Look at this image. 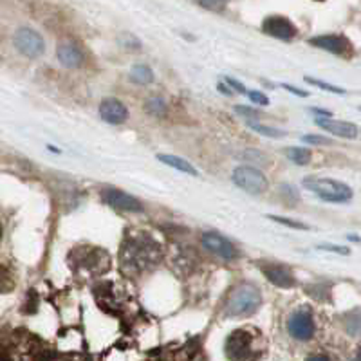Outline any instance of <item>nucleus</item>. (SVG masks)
Masks as SVG:
<instances>
[{"label": "nucleus", "mask_w": 361, "mask_h": 361, "mask_svg": "<svg viewBox=\"0 0 361 361\" xmlns=\"http://www.w3.org/2000/svg\"><path fill=\"white\" fill-rule=\"evenodd\" d=\"M345 329L350 336H357L361 334V311L356 309V311H350L349 314L345 316Z\"/></svg>", "instance_id": "a211bd4d"}, {"label": "nucleus", "mask_w": 361, "mask_h": 361, "mask_svg": "<svg viewBox=\"0 0 361 361\" xmlns=\"http://www.w3.org/2000/svg\"><path fill=\"white\" fill-rule=\"evenodd\" d=\"M247 125H250V128H253L255 132H259V134H262V135H267V137H283V135H286V132L266 127V125H260V123H247Z\"/></svg>", "instance_id": "412c9836"}, {"label": "nucleus", "mask_w": 361, "mask_h": 361, "mask_svg": "<svg viewBox=\"0 0 361 361\" xmlns=\"http://www.w3.org/2000/svg\"><path fill=\"white\" fill-rule=\"evenodd\" d=\"M304 186L314 195L327 202H347L353 199V190L341 180L324 179V177H305Z\"/></svg>", "instance_id": "f03ea898"}, {"label": "nucleus", "mask_w": 361, "mask_h": 361, "mask_svg": "<svg viewBox=\"0 0 361 361\" xmlns=\"http://www.w3.org/2000/svg\"><path fill=\"white\" fill-rule=\"evenodd\" d=\"M15 47L27 58H38L45 51L44 38L29 27H22L15 33Z\"/></svg>", "instance_id": "39448f33"}, {"label": "nucleus", "mask_w": 361, "mask_h": 361, "mask_svg": "<svg viewBox=\"0 0 361 361\" xmlns=\"http://www.w3.org/2000/svg\"><path fill=\"white\" fill-rule=\"evenodd\" d=\"M309 44L320 49L329 51V53L338 54V56L350 58L353 56V44L345 37L340 35H324V37H314L309 40Z\"/></svg>", "instance_id": "423d86ee"}, {"label": "nucleus", "mask_w": 361, "mask_h": 361, "mask_svg": "<svg viewBox=\"0 0 361 361\" xmlns=\"http://www.w3.org/2000/svg\"><path fill=\"white\" fill-rule=\"evenodd\" d=\"M201 240H202V246H204L206 250L215 253L217 257H221V259L233 260L235 257H237V250H235L233 244H231L228 238L222 237V235L214 233V231H208V233H202Z\"/></svg>", "instance_id": "9d476101"}, {"label": "nucleus", "mask_w": 361, "mask_h": 361, "mask_svg": "<svg viewBox=\"0 0 361 361\" xmlns=\"http://www.w3.org/2000/svg\"><path fill=\"white\" fill-rule=\"evenodd\" d=\"M309 360H329V356H324V354L322 356H309Z\"/></svg>", "instance_id": "2f4dec72"}, {"label": "nucleus", "mask_w": 361, "mask_h": 361, "mask_svg": "<svg viewBox=\"0 0 361 361\" xmlns=\"http://www.w3.org/2000/svg\"><path fill=\"white\" fill-rule=\"evenodd\" d=\"M233 183L243 188L244 192L259 195L267 190V179L260 170L253 169V166H238L233 172Z\"/></svg>", "instance_id": "20e7f679"}, {"label": "nucleus", "mask_w": 361, "mask_h": 361, "mask_svg": "<svg viewBox=\"0 0 361 361\" xmlns=\"http://www.w3.org/2000/svg\"><path fill=\"white\" fill-rule=\"evenodd\" d=\"M262 304V295L259 288L253 283H240L231 291L230 298L226 302V314L231 318H240V316H251Z\"/></svg>", "instance_id": "f257e3e1"}, {"label": "nucleus", "mask_w": 361, "mask_h": 361, "mask_svg": "<svg viewBox=\"0 0 361 361\" xmlns=\"http://www.w3.org/2000/svg\"><path fill=\"white\" fill-rule=\"evenodd\" d=\"M302 140L305 143H312V145H331V140L324 137V135H304Z\"/></svg>", "instance_id": "a878e982"}, {"label": "nucleus", "mask_w": 361, "mask_h": 361, "mask_svg": "<svg viewBox=\"0 0 361 361\" xmlns=\"http://www.w3.org/2000/svg\"><path fill=\"white\" fill-rule=\"evenodd\" d=\"M262 31L269 37H275L279 40H293L296 37V27L289 18L286 17H267L262 22Z\"/></svg>", "instance_id": "1a4fd4ad"}, {"label": "nucleus", "mask_w": 361, "mask_h": 361, "mask_svg": "<svg viewBox=\"0 0 361 361\" xmlns=\"http://www.w3.org/2000/svg\"><path fill=\"white\" fill-rule=\"evenodd\" d=\"M283 89H288L289 92H293V94H296V96H302V98H305V96H307V92H304V90H300V89H296V87L283 85Z\"/></svg>", "instance_id": "c756f323"}, {"label": "nucleus", "mask_w": 361, "mask_h": 361, "mask_svg": "<svg viewBox=\"0 0 361 361\" xmlns=\"http://www.w3.org/2000/svg\"><path fill=\"white\" fill-rule=\"evenodd\" d=\"M288 331L293 338H296L300 341L311 340L316 331L314 320H312V316L309 312L298 311L289 318Z\"/></svg>", "instance_id": "6e6552de"}, {"label": "nucleus", "mask_w": 361, "mask_h": 361, "mask_svg": "<svg viewBox=\"0 0 361 361\" xmlns=\"http://www.w3.org/2000/svg\"><path fill=\"white\" fill-rule=\"evenodd\" d=\"M356 357H357V360H361V349H360V350H357V354H356Z\"/></svg>", "instance_id": "473e14b6"}, {"label": "nucleus", "mask_w": 361, "mask_h": 361, "mask_svg": "<svg viewBox=\"0 0 361 361\" xmlns=\"http://www.w3.org/2000/svg\"><path fill=\"white\" fill-rule=\"evenodd\" d=\"M157 159H159L161 163H164V164H169V166H172V169L179 170V172L192 173V176H199L197 169H193L192 164H190L186 159H183V157L170 156V154H159V156H157Z\"/></svg>", "instance_id": "dca6fc26"}, {"label": "nucleus", "mask_w": 361, "mask_h": 361, "mask_svg": "<svg viewBox=\"0 0 361 361\" xmlns=\"http://www.w3.org/2000/svg\"><path fill=\"white\" fill-rule=\"evenodd\" d=\"M157 257V246H150V240L143 237L132 238L130 243L125 244L123 250V264L134 269H143L148 262H154Z\"/></svg>", "instance_id": "7ed1b4c3"}, {"label": "nucleus", "mask_w": 361, "mask_h": 361, "mask_svg": "<svg viewBox=\"0 0 361 361\" xmlns=\"http://www.w3.org/2000/svg\"><path fill=\"white\" fill-rule=\"evenodd\" d=\"M247 98H250L253 103H257V105H269V98L264 94H260V92H257V90H251V92H247Z\"/></svg>", "instance_id": "393cba45"}, {"label": "nucleus", "mask_w": 361, "mask_h": 361, "mask_svg": "<svg viewBox=\"0 0 361 361\" xmlns=\"http://www.w3.org/2000/svg\"><path fill=\"white\" fill-rule=\"evenodd\" d=\"M130 80L135 83H140V85H148V83L154 82L152 69L148 66H143V63H137V66L132 67Z\"/></svg>", "instance_id": "f3484780"}, {"label": "nucleus", "mask_w": 361, "mask_h": 361, "mask_svg": "<svg viewBox=\"0 0 361 361\" xmlns=\"http://www.w3.org/2000/svg\"><path fill=\"white\" fill-rule=\"evenodd\" d=\"M262 271H264V275L267 276V280H269L273 286H276V288L289 289L295 286V279H293L291 273H289V271L286 269L283 266H273V264H266V266H262Z\"/></svg>", "instance_id": "4468645a"}, {"label": "nucleus", "mask_w": 361, "mask_h": 361, "mask_svg": "<svg viewBox=\"0 0 361 361\" xmlns=\"http://www.w3.org/2000/svg\"><path fill=\"white\" fill-rule=\"evenodd\" d=\"M195 2L209 11H222L226 8V0H195Z\"/></svg>", "instance_id": "5701e85b"}, {"label": "nucleus", "mask_w": 361, "mask_h": 361, "mask_svg": "<svg viewBox=\"0 0 361 361\" xmlns=\"http://www.w3.org/2000/svg\"><path fill=\"white\" fill-rule=\"evenodd\" d=\"M0 238H2V226H0Z\"/></svg>", "instance_id": "72a5a7b5"}, {"label": "nucleus", "mask_w": 361, "mask_h": 361, "mask_svg": "<svg viewBox=\"0 0 361 361\" xmlns=\"http://www.w3.org/2000/svg\"><path fill=\"white\" fill-rule=\"evenodd\" d=\"M235 112H238V114H243V116H246V118H250V116H259V112L255 111V109H251V107H243V105H237V107H235Z\"/></svg>", "instance_id": "bb28decb"}, {"label": "nucleus", "mask_w": 361, "mask_h": 361, "mask_svg": "<svg viewBox=\"0 0 361 361\" xmlns=\"http://www.w3.org/2000/svg\"><path fill=\"white\" fill-rule=\"evenodd\" d=\"M286 156H288V159H291L293 163L296 164H307L309 159H311V152H309L307 148H288L286 150Z\"/></svg>", "instance_id": "aec40b11"}, {"label": "nucleus", "mask_w": 361, "mask_h": 361, "mask_svg": "<svg viewBox=\"0 0 361 361\" xmlns=\"http://www.w3.org/2000/svg\"><path fill=\"white\" fill-rule=\"evenodd\" d=\"M56 53H58V60H60V63H62L63 67H67V69H76V67H80L83 63L82 51H80L74 44H67V42H63V44L58 45Z\"/></svg>", "instance_id": "2eb2a0df"}, {"label": "nucleus", "mask_w": 361, "mask_h": 361, "mask_svg": "<svg viewBox=\"0 0 361 361\" xmlns=\"http://www.w3.org/2000/svg\"><path fill=\"white\" fill-rule=\"evenodd\" d=\"M219 90H222V92H224V94H231L230 90H228V87H226V85H221V83H219Z\"/></svg>", "instance_id": "7c9ffc66"}, {"label": "nucleus", "mask_w": 361, "mask_h": 361, "mask_svg": "<svg viewBox=\"0 0 361 361\" xmlns=\"http://www.w3.org/2000/svg\"><path fill=\"white\" fill-rule=\"evenodd\" d=\"M99 116H102L107 123L119 125L127 121L128 111L123 103L119 102V99L107 98V99H103L102 105H99Z\"/></svg>", "instance_id": "f8f14e48"}, {"label": "nucleus", "mask_w": 361, "mask_h": 361, "mask_svg": "<svg viewBox=\"0 0 361 361\" xmlns=\"http://www.w3.org/2000/svg\"><path fill=\"white\" fill-rule=\"evenodd\" d=\"M224 349L228 357L231 360H243L250 356L251 350V336L247 331H235L228 336L224 343Z\"/></svg>", "instance_id": "9b49d317"}, {"label": "nucleus", "mask_w": 361, "mask_h": 361, "mask_svg": "<svg viewBox=\"0 0 361 361\" xmlns=\"http://www.w3.org/2000/svg\"><path fill=\"white\" fill-rule=\"evenodd\" d=\"M145 109H147L148 114L156 116V118H163L166 114V105H164L163 98H159V96L148 98L147 103H145Z\"/></svg>", "instance_id": "6ab92c4d"}, {"label": "nucleus", "mask_w": 361, "mask_h": 361, "mask_svg": "<svg viewBox=\"0 0 361 361\" xmlns=\"http://www.w3.org/2000/svg\"><path fill=\"white\" fill-rule=\"evenodd\" d=\"M314 123L324 130L331 132V134L338 135V137H345V140H354L357 137V127L349 121H336V119L329 118H316Z\"/></svg>", "instance_id": "ddd939ff"}, {"label": "nucleus", "mask_w": 361, "mask_h": 361, "mask_svg": "<svg viewBox=\"0 0 361 361\" xmlns=\"http://www.w3.org/2000/svg\"><path fill=\"white\" fill-rule=\"evenodd\" d=\"M320 250L334 251V253H341V255H349V250H347V247H340V246H320Z\"/></svg>", "instance_id": "c85d7f7f"}, {"label": "nucleus", "mask_w": 361, "mask_h": 361, "mask_svg": "<svg viewBox=\"0 0 361 361\" xmlns=\"http://www.w3.org/2000/svg\"><path fill=\"white\" fill-rule=\"evenodd\" d=\"M305 82H307V83H311V85L322 87V89H324V90H329V92H336V94H345V90H343V89H340V87H334V85H331V83L320 82V80L307 78V76H305Z\"/></svg>", "instance_id": "b1692460"}, {"label": "nucleus", "mask_w": 361, "mask_h": 361, "mask_svg": "<svg viewBox=\"0 0 361 361\" xmlns=\"http://www.w3.org/2000/svg\"><path fill=\"white\" fill-rule=\"evenodd\" d=\"M267 219H271V221H275V222H280V224L288 226V228H295V230H307V224H302V222L291 221V219L279 217V215H267Z\"/></svg>", "instance_id": "4be33fe9"}, {"label": "nucleus", "mask_w": 361, "mask_h": 361, "mask_svg": "<svg viewBox=\"0 0 361 361\" xmlns=\"http://www.w3.org/2000/svg\"><path fill=\"white\" fill-rule=\"evenodd\" d=\"M226 82H228V85L233 87L237 92H240V94H246V89H244V85L240 82H237V80H233V78H226Z\"/></svg>", "instance_id": "cd10ccee"}, {"label": "nucleus", "mask_w": 361, "mask_h": 361, "mask_svg": "<svg viewBox=\"0 0 361 361\" xmlns=\"http://www.w3.org/2000/svg\"><path fill=\"white\" fill-rule=\"evenodd\" d=\"M102 199L114 209H121V212H143V204L135 197L128 195V193L121 192V190L105 188L102 192Z\"/></svg>", "instance_id": "0eeeda50"}]
</instances>
